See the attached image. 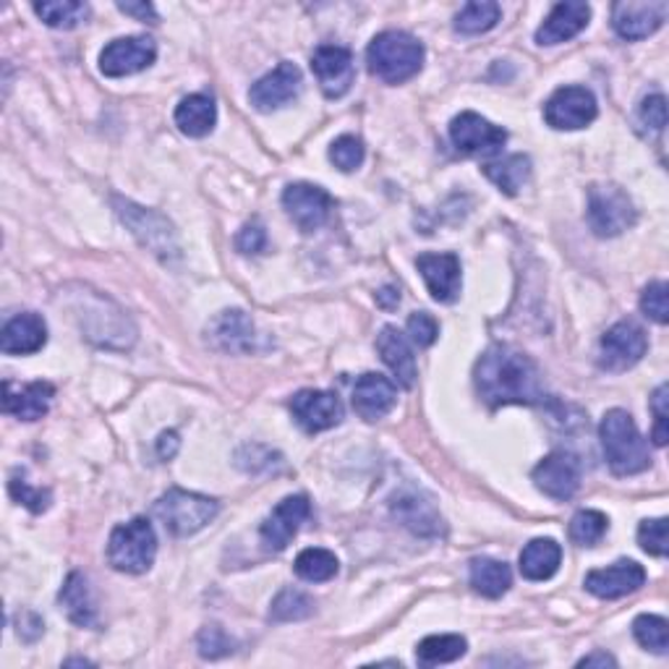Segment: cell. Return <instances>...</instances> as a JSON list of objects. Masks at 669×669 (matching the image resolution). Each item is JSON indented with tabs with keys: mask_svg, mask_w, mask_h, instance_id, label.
Wrapping results in <instances>:
<instances>
[{
	"mask_svg": "<svg viewBox=\"0 0 669 669\" xmlns=\"http://www.w3.org/2000/svg\"><path fill=\"white\" fill-rule=\"evenodd\" d=\"M476 390L492 408L545 401V380L536 361L510 346H492L476 361Z\"/></svg>",
	"mask_w": 669,
	"mask_h": 669,
	"instance_id": "cell-1",
	"label": "cell"
},
{
	"mask_svg": "<svg viewBox=\"0 0 669 669\" xmlns=\"http://www.w3.org/2000/svg\"><path fill=\"white\" fill-rule=\"evenodd\" d=\"M605 458L618 476H635L652 466L646 440L635 427L633 416L622 408L607 410L599 427Z\"/></svg>",
	"mask_w": 669,
	"mask_h": 669,
	"instance_id": "cell-2",
	"label": "cell"
},
{
	"mask_svg": "<svg viewBox=\"0 0 669 669\" xmlns=\"http://www.w3.org/2000/svg\"><path fill=\"white\" fill-rule=\"evenodd\" d=\"M369 71L384 84H403L414 79L423 65V45L408 32H382L367 50Z\"/></svg>",
	"mask_w": 669,
	"mask_h": 669,
	"instance_id": "cell-3",
	"label": "cell"
},
{
	"mask_svg": "<svg viewBox=\"0 0 669 669\" xmlns=\"http://www.w3.org/2000/svg\"><path fill=\"white\" fill-rule=\"evenodd\" d=\"M157 554V536L147 518H134L116 526L108 541V562L129 575L147 573Z\"/></svg>",
	"mask_w": 669,
	"mask_h": 669,
	"instance_id": "cell-4",
	"label": "cell"
},
{
	"mask_svg": "<svg viewBox=\"0 0 669 669\" xmlns=\"http://www.w3.org/2000/svg\"><path fill=\"white\" fill-rule=\"evenodd\" d=\"M116 202L118 217L126 223V228L139 238L144 249H150L152 254L160 256L163 262L178 260L181 256V247H178V238L174 225L168 223V217L160 212L139 207V204L129 202V199H112Z\"/></svg>",
	"mask_w": 669,
	"mask_h": 669,
	"instance_id": "cell-5",
	"label": "cell"
},
{
	"mask_svg": "<svg viewBox=\"0 0 669 669\" xmlns=\"http://www.w3.org/2000/svg\"><path fill=\"white\" fill-rule=\"evenodd\" d=\"M217 510L220 505L212 497L187 492V489H170L157 500L155 515L174 536H191L210 526Z\"/></svg>",
	"mask_w": 669,
	"mask_h": 669,
	"instance_id": "cell-6",
	"label": "cell"
},
{
	"mask_svg": "<svg viewBox=\"0 0 669 669\" xmlns=\"http://www.w3.org/2000/svg\"><path fill=\"white\" fill-rule=\"evenodd\" d=\"M638 220L633 199L614 183H594L588 189V225L599 238H614Z\"/></svg>",
	"mask_w": 669,
	"mask_h": 669,
	"instance_id": "cell-7",
	"label": "cell"
},
{
	"mask_svg": "<svg viewBox=\"0 0 669 669\" xmlns=\"http://www.w3.org/2000/svg\"><path fill=\"white\" fill-rule=\"evenodd\" d=\"M648 337L635 322H618L599 343V367L607 372H628L646 356Z\"/></svg>",
	"mask_w": 669,
	"mask_h": 669,
	"instance_id": "cell-8",
	"label": "cell"
},
{
	"mask_svg": "<svg viewBox=\"0 0 669 669\" xmlns=\"http://www.w3.org/2000/svg\"><path fill=\"white\" fill-rule=\"evenodd\" d=\"M596 116H599L596 97L586 87H562L545 105L547 123L558 131L586 129L588 123H594Z\"/></svg>",
	"mask_w": 669,
	"mask_h": 669,
	"instance_id": "cell-9",
	"label": "cell"
},
{
	"mask_svg": "<svg viewBox=\"0 0 669 669\" xmlns=\"http://www.w3.org/2000/svg\"><path fill=\"white\" fill-rule=\"evenodd\" d=\"M283 207H286L288 217L296 223L298 230L314 234V230H320L327 223L335 202L327 191L314 187V183H290L283 191Z\"/></svg>",
	"mask_w": 669,
	"mask_h": 669,
	"instance_id": "cell-10",
	"label": "cell"
},
{
	"mask_svg": "<svg viewBox=\"0 0 669 669\" xmlns=\"http://www.w3.org/2000/svg\"><path fill=\"white\" fill-rule=\"evenodd\" d=\"M157 58V45L150 37H121L112 39L110 45H105V50L99 52V71L105 76L118 79V76H131L139 71L150 69Z\"/></svg>",
	"mask_w": 669,
	"mask_h": 669,
	"instance_id": "cell-11",
	"label": "cell"
},
{
	"mask_svg": "<svg viewBox=\"0 0 669 669\" xmlns=\"http://www.w3.org/2000/svg\"><path fill=\"white\" fill-rule=\"evenodd\" d=\"M450 139L466 155H489V152H500L505 147L507 131L489 123L479 112L466 110L450 121Z\"/></svg>",
	"mask_w": 669,
	"mask_h": 669,
	"instance_id": "cell-12",
	"label": "cell"
},
{
	"mask_svg": "<svg viewBox=\"0 0 669 669\" xmlns=\"http://www.w3.org/2000/svg\"><path fill=\"white\" fill-rule=\"evenodd\" d=\"M669 5L665 0H652V3H635V0H622L612 5V26L614 32L628 43L646 39L667 22Z\"/></svg>",
	"mask_w": 669,
	"mask_h": 669,
	"instance_id": "cell-13",
	"label": "cell"
},
{
	"mask_svg": "<svg viewBox=\"0 0 669 669\" xmlns=\"http://www.w3.org/2000/svg\"><path fill=\"white\" fill-rule=\"evenodd\" d=\"M290 410H294L298 427L309 434L327 432V429L343 421L341 401H337L335 393H327V390H301L290 401Z\"/></svg>",
	"mask_w": 669,
	"mask_h": 669,
	"instance_id": "cell-14",
	"label": "cell"
},
{
	"mask_svg": "<svg viewBox=\"0 0 669 669\" xmlns=\"http://www.w3.org/2000/svg\"><path fill=\"white\" fill-rule=\"evenodd\" d=\"M311 71L327 97H343L356 79L354 56L341 45H320L311 56Z\"/></svg>",
	"mask_w": 669,
	"mask_h": 669,
	"instance_id": "cell-15",
	"label": "cell"
},
{
	"mask_svg": "<svg viewBox=\"0 0 669 669\" xmlns=\"http://www.w3.org/2000/svg\"><path fill=\"white\" fill-rule=\"evenodd\" d=\"M309 513H311V505L307 497L303 494L286 497V500H283L280 505L273 510V515L262 523L260 534H262L264 547H267L270 552H283V549L294 541V536L301 531L303 521L309 518Z\"/></svg>",
	"mask_w": 669,
	"mask_h": 669,
	"instance_id": "cell-16",
	"label": "cell"
},
{
	"mask_svg": "<svg viewBox=\"0 0 669 669\" xmlns=\"http://www.w3.org/2000/svg\"><path fill=\"white\" fill-rule=\"evenodd\" d=\"M531 476H534L536 489L558 502L571 500V497L578 492V487H581V466H578V461L568 453L547 455V458L534 468Z\"/></svg>",
	"mask_w": 669,
	"mask_h": 669,
	"instance_id": "cell-17",
	"label": "cell"
},
{
	"mask_svg": "<svg viewBox=\"0 0 669 669\" xmlns=\"http://www.w3.org/2000/svg\"><path fill=\"white\" fill-rule=\"evenodd\" d=\"M298 92H301V69L296 63L283 61L251 87L249 99L260 112H270L296 99Z\"/></svg>",
	"mask_w": 669,
	"mask_h": 669,
	"instance_id": "cell-18",
	"label": "cell"
},
{
	"mask_svg": "<svg viewBox=\"0 0 669 669\" xmlns=\"http://www.w3.org/2000/svg\"><path fill=\"white\" fill-rule=\"evenodd\" d=\"M416 267L427 283L429 294L440 303H455L461 296V260L455 254H421Z\"/></svg>",
	"mask_w": 669,
	"mask_h": 669,
	"instance_id": "cell-19",
	"label": "cell"
},
{
	"mask_svg": "<svg viewBox=\"0 0 669 669\" xmlns=\"http://www.w3.org/2000/svg\"><path fill=\"white\" fill-rule=\"evenodd\" d=\"M646 583V571L633 560H618L614 565L592 571L586 575V592L599 599H620L638 592Z\"/></svg>",
	"mask_w": 669,
	"mask_h": 669,
	"instance_id": "cell-20",
	"label": "cell"
},
{
	"mask_svg": "<svg viewBox=\"0 0 669 669\" xmlns=\"http://www.w3.org/2000/svg\"><path fill=\"white\" fill-rule=\"evenodd\" d=\"M52 397H56V387L50 382H3V410L22 421H39L43 416H48Z\"/></svg>",
	"mask_w": 669,
	"mask_h": 669,
	"instance_id": "cell-21",
	"label": "cell"
},
{
	"mask_svg": "<svg viewBox=\"0 0 669 669\" xmlns=\"http://www.w3.org/2000/svg\"><path fill=\"white\" fill-rule=\"evenodd\" d=\"M207 341L217 350H225V354H249V350L256 348L254 322L238 309L223 311L220 316L210 322Z\"/></svg>",
	"mask_w": 669,
	"mask_h": 669,
	"instance_id": "cell-22",
	"label": "cell"
},
{
	"mask_svg": "<svg viewBox=\"0 0 669 669\" xmlns=\"http://www.w3.org/2000/svg\"><path fill=\"white\" fill-rule=\"evenodd\" d=\"M588 19H592V5L588 3H578V0L558 3L545 19V24L536 29V43L547 45V48L549 45L568 43V39H573L586 29Z\"/></svg>",
	"mask_w": 669,
	"mask_h": 669,
	"instance_id": "cell-23",
	"label": "cell"
},
{
	"mask_svg": "<svg viewBox=\"0 0 669 669\" xmlns=\"http://www.w3.org/2000/svg\"><path fill=\"white\" fill-rule=\"evenodd\" d=\"M48 343V324L35 311H24L13 320L5 322L3 335H0V348L9 356H29L43 350Z\"/></svg>",
	"mask_w": 669,
	"mask_h": 669,
	"instance_id": "cell-24",
	"label": "cell"
},
{
	"mask_svg": "<svg viewBox=\"0 0 669 669\" xmlns=\"http://www.w3.org/2000/svg\"><path fill=\"white\" fill-rule=\"evenodd\" d=\"M397 403L395 384L382 374H363L354 387V408L363 421H380Z\"/></svg>",
	"mask_w": 669,
	"mask_h": 669,
	"instance_id": "cell-25",
	"label": "cell"
},
{
	"mask_svg": "<svg viewBox=\"0 0 669 669\" xmlns=\"http://www.w3.org/2000/svg\"><path fill=\"white\" fill-rule=\"evenodd\" d=\"M377 350H380L382 361L393 369L397 382L403 387H414L416 384V359L414 350L408 346V337L401 333L397 327H382V333L377 335Z\"/></svg>",
	"mask_w": 669,
	"mask_h": 669,
	"instance_id": "cell-26",
	"label": "cell"
},
{
	"mask_svg": "<svg viewBox=\"0 0 669 669\" xmlns=\"http://www.w3.org/2000/svg\"><path fill=\"white\" fill-rule=\"evenodd\" d=\"M69 620L79 628H95L97 625V607L92 599V588L82 573H71L65 578L61 594H58Z\"/></svg>",
	"mask_w": 669,
	"mask_h": 669,
	"instance_id": "cell-27",
	"label": "cell"
},
{
	"mask_svg": "<svg viewBox=\"0 0 669 669\" xmlns=\"http://www.w3.org/2000/svg\"><path fill=\"white\" fill-rule=\"evenodd\" d=\"M217 123V108L215 99L210 95H189L178 103L176 108V126L181 134L191 139L207 136Z\"/></svg>",
	"mask_w": 669,
	"mask_h": 669,
	"instance_id": "cell-28",
	"label": "cell"
},
{
	"mask_svg": "<svg viewBox=\"0 0 669 669\" xmlns=\"http://www.w3.org/2000/svg\"><path fill=\"white\" fill-rule=\"evenodd\" d=\"M562 549L554 539H534L521 552V575L528 581H549L560 571Z\"/></svg>",
	"mask_w": 669,
	"mask_h": 669,
	"instance_id": "cell-29",
	"label": "cell"
},
{
	"mask_svg": "<svg viewBox=\"0 0 669 669\" xmlns=\"http://www.w3.org/2000/svg\"><path fill=\"white\" fill-rule=\"evenodd\" d=\"M471 586L476 594L487 596V599H500L513 586V573H510L507 562L492 558H476L471 562Z\"/></svg>",
	"mask_w": 669,
	"mask_h": 669,
	"instance_id": "cell-30",
	"label": "cell"
},
{
	"mask_svg": "<svg viewBox=\"0 0 669 669\" xmlns=\"http://www.w3.org/2000/svg\"><path fill=\"white\" fill-rule=\"evenodd\" d=\"M483 176L494 183L497 189L505 191L507 196H515L523 189V183L531 176V157L528 155H510L505 160L483 165Z\"/></svg>",
	"mask_w": 669,
	"mask_h": 669,
	"instance_id": "cell-31",
	"label": "cell"
},
{
	"mask_svg": "<svg viewBox=\"0 0 669 669\" xmlns=\"http://www.w3.org/2000/svg\"><path fill=\"white\" fill-rule=\"evenodd\" d=\"M393 510L397 518L403 521V526H408L414 534H421V536L440 534V528H442L440 515L434 513V507L429 505V502H421L416 494L397 497Z\"/></svg>",
	"mask_w": 669,
	"mask_h": 669,
	"instance_id": "cell-32",
	"label": "cell"
},
{
	"mask_svg": "<svg viewBox=\"0 0 669 669\" xmlns=\"http://www.w3.org/2000/svg\"><path fill=\"white\" fill-rule=\"evenodd\" d=\"M466 638L463 635H429L423 638L419 648H416V661L421 667H437V665H450V661H458L466 654Z\"/></svg>",
	"mask_w": 669,
	"mask_h": 669,
	"instance_id": "cell-33",
	"label": "cell"
},
{
	"mask_svg": "<svg viewBox=\"0 0 669 669\" xmlns=\"http://www.w3.org/2000/svg\"><path fill=\"white\" fill-rule=\"evenodd\" d=\"M35 13L52 29H74L87 22L89 5L79 0H52V3H35Z\"/></svg>",
	"mask_w": 669,
	"mask_h": 669,
	"instance_id": "cell-34",
	"label": "cell"
},
{
	"mask_svg": "<svg viewBox=\"0 0 669 669\" xmlns=\"http://www.w3.org/2000/svg\"><path fill=\"white\" fill-rule=\"evenodd\" d=\"M500 16L502 9L492 0H474V3L463 5L458 16H455V29L461 35H481V32H489L492 26H497Z\"/></svg>",
	"mask_w": 669,
	"mask_h": 669,
	"instance_id": "cell-35",
	"label": "cell"
},
{
	"mask_svg": "<svg viewBox=\"0 0 669 669\" xmlns=\"http://www.w3.org/2000/svg\"><path fill=\"white\" fill-rule=\"evenodd\" d=\"M296 575L309 583H324L337 575V558L330 549L311 547L296 558Z\"/></svg>",
	"mask_w": 669,
	"mask_h": 669,
	"instance_id": "cell-36",
	"label": "cell"
},
{
	"mask_svg": "<svg viewBox=\"0 0 669 669\" xmlns=\"http://www.w3.org/2000/svg\"><path fill=\"white\" fill-rule=\"evenodd\" d=\"M314 614V599L309 594L298 592V588H283L275 596L273 609H270V618L275 622H296L307 620Z\"/></svg>",
	"mask_w": 669,
	"mask_h": 669,
	"instance_id": "cell-37",
	"label": "cell"
},
{
	"mask_svg": "<svg viewBox=\"0 0 669 669\" xmlns=\"http://www.w3.org/2000/svg\"><path fill=\"white\" fill-rule=\"evenodd\" d=\"M607 528L609 521L605 513H599V510H581L571 521V539L578 547H594L605 539Z\"/></svg>",
	"mask_w": 669,
	"mask_h": 669,
	"instance_id": "cell-38",
	"label": "cell"
},
{
	"mask_svg": "<svg viewBox=\"0 0 669 669\" xmlns=\"http://www.w3.org/2000/svg\"><path fill=\"white\" fill-rule=\"evenodd\" d=\"M633 635L646 652L654 654H667L669 648V633H667V620L659 614H641L633 622Z\"/></svg>",
	"mask_w": 669,
	"mask_h": 669,
	"instance_id": "cell-39",
	"label": "cell"
},
{
	"mask_svg": "<svg viewBox=\"0 0 669 669\" xmlns=\"http://www.w3.org/2000/svg\"><path fill=\"white\" fill-rule=\"evenodd\" d=\"M363 157H367V150H363V142L359 136H337L333 142V147H330V160L337 170H343V174H354V170L361 168Z\"/></svg>",
	"mask_w": 669,
	"mask_h": 669,
	"instance_id": "cell-40",
	"label": "cell"
},
{
	"mask_svg": "<svg viewBox=\"0 0 669 669\" xmlns=\"http://www.w3.org/2000/svg\"><path fill=\"white\" fill-rule=\"evenodd\" d=\"M669 286L665 280L657 283H648L644 288V294H641V309H644V314L648 320H654L657 324H667L669 322Z\"/></svg>",
	"mask_w": 669,
	"mask_h": 669,
	"instance_id": "cell-41",
	"label": "cell"
},
{
	"mask_svg": "<svg viewBox=\"0 0 669 669\" xmlns=\"http://www.w3.org/2000/svg\"><path fill=\"white\" fill-rule=\"evenodd\" d=\"M9 492L16 502H22L24 507H29L32 513H45V510L50 507V500L52 494L48 492V489H35L29 481L22 476H11V483H9Z\"/></svg>",
	"mask_w": 669,
	"mask_h": 669,
	"instance_id": "cell-42",
	"label": "cell"
},
{
	"mask_svg": "<svg viewBox=\"0 0 669 669\" xmlns=\"http://www.w3.org/2000/svg\"><path fill=\"white\" fill-rule=\"evenodd\" d=\"M638 545L644 547V552L654 554V558H667V521L665 518H652L644 521L638 526Z\"/></svg>",
	"mask_w": 669,
	"mask_h": 669,
	"instance_id": "cell-43",
	"label": "cell"
},
{
	"mask_svg": "<svg viewBox=\"0 0 669 669\" xmlns=\"http://www.w3.org/2000/svg\"><path fill=\"white\" fill-rule=\"evenodd\" d=\"M196 646H199V654H202L204 659H220V657H228V654L234 652V641L225 635L220 625L202 628V633H199V638H196Z\"/></svg>",
	"mask_w": 669,
	"mask_h": 669,
	"instance_id": "cell-44",
	"label": "cell"
},
{
	"mask_svg": "<svg viewBox=\"0 0 669 669\" xmlns=\"http://www.w3.org/2000/svg\"><path fill=\"white\" fill-rule=\"evenodd\" d=\"M408 335L414 337L416 346L429 348L434 346V341L440 337V324L432 314H427V311H416V314L408 316Z\"/></svg>",
	"mask_w": 669,
	"mask_h": 669,
	"instance_id": "cell-45",
	"label": "cell"
},
{
	"mask_svg": "<svg viewBox=\"0 0 669 669\" xmlns=\"http://www.w3.org/2000/svg\"><path fill=\"white\" fill-rule=\"evenodd\" d=\"M669 387L667 384H659L657 393H654L652 397V408H654V416H657V423H654V445L665 447L667 440H669V429H667V421H669Z\"/></svg>",
	"mask_w": 669,
	"mask_h": 669,
	"instance_id": "cell-46",
	"label": "cell"
},
{
	"mask_svg": "<svg viewBox=\"0 0 669 669\" xmlns=\"http://www.w3.org/2000/svg\"><path fill=\"white\" fill-rule=\"evenodd\" d=\"M236 249L241 254H262L267 249V234H264L262 223H247L236 236Z\"/></svg>",
	"mask_w": 669,
	"mask_h": 669,
	"instance_id": "cell-47",
	"label": "cell"
},
{
	"mask_svg": "<svg viewBox=\"0 0 669 669\" xmlns=\"http://www.w3.org/2000/svg\"><path fill=\"white\" fill-rule=\"evenodd\" d=\"M638 118H641V123L646 126V129L665 131V126H667V99L661 95L646 97L644 103H641Z\"/></svg>",
	"mask_w": 669,
	"mask_h": 669,
	"instance_id": "cell-48",
	"label": "cell"
},
{
	"mask_svg": "<svg viewBox=\"0 0 669 669\" xmlns=\"http://www.w3.org/2000/svg\"><path fill=\"white\" fill-rule=\"evenodd\" d=\"M43 633H45V622L39 614L32 612V609H22V612L16 614V635L24 641V644H35Z\"/></svg>",
	"mask_w": 669,
	"mask_h": 669,
	"instance_id": "cell-49",
	"label": "cell"
},
{
	"mask_svg": "<svg viewBox=\"0 0 669 669\" xmlns=\"http://www.w3.org/2000/svg\"><path fill=\"white\" fill-rule=\"evenodd\" d=\"M118 11L126 13V16H134L144 24H157V11L152 3H118Z\"/></svg>",
	"mask_w": 669,
	"mask_h": 669,
	"instance_id": "cell-50",
	"label": "cell"
},
{
	"mask_svg": "<svg viewBox=\"0 0 669 669\" xmlns=\"http://www.w3.org/2000/svg\"><path fill=\"white\" fill-rule=\"evenodd\" d=\"M178 445H181L178 434L165 432V434H160V440H157V453H160L163 461H170L178 453Z\"/></svg>",
	"mask_w": 669,
	"mask_h": 669,
	"instance_id": "cell-51",
	"label": "cell"
},
{
	"mask_svg": "<svg viewBox=\"0 0 669 669\" xmlns=\"http://www.w3.org/2000/svg\"><path fill=\"white\" fill-rule=\"evenodd\" d=\"M578 667H618V661L609 657L607 652H594L578 661Z\"/></svg>",
	"mask_w": 669,
	"mask_h": 669,
	"instance_id": "cell-52",
	"label": "cell"
},
{
	"mask_svg": "<svg viewBox=\"0 0 669 669\" xmlns=\"http://www.w3.org/2000/svg\"><path fill=\"white\" fill-rule=\"evenodd\" d=\"M377 303L384 309H395L401 303V290L397 288H384L382 294H377Z\"/></svg>",
	"mask_w": 669,
	"mask_h": 669,
	"instance_id": "cell-53",
	"label": "cell"
},
{
	"mask_svg": "<svg viewBox=\"0 0 669 669\" xmlns=\"http://www.w3.org/2000/svg\"><path fill=\"white\" fill-rule=\"evenodd\" d=\"M71 665H89V661L87 659H69V661H65V667H71Z\"/></svg>",
	"mask_w": 669,
	"mask_h": 669,
	"instance_id": "cell-54",
	"label": "cell"
}]
</instances>
